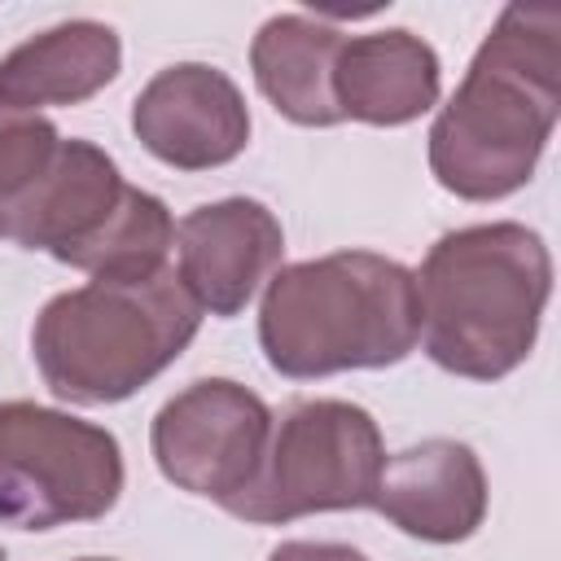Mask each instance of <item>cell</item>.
<instances>
[{
    "label": "cell",
    "instance_id": "15",
    "mask_svg": "<svg viewBox=\"0 0 561 561\" xmlns=\"http://www.w3.org/2000/svg\"><path fill=\"white\" fill-rule=\"evenodd\" d=\"M57 145L61 131L44 114H22L0 105V215L39 180Z\"/></svg>",
    "mask_w": 561,
    "mask_h": 561
},
{
    "label": "cell",
    "instance_id": "18",
    "mask_svg": "<svg viewBox=\"0 0 561 561\" xmlns=\"http://www.w3.org/2000/svg\"><path fill=\"white\" fill-rule=\"evenodd\" d=\"M0 237H4V215H0Z\"/></svg>",
    "mask_w": 561,
    "mask_h": 561
},
{
    "label": "cell",
    "instance_id": "17",
    "mask_svg": "<svg viewBox=\"0 0 561 561\" xmlns=\"http://www.w3.org/2000/svg\"><path fill=\"white\" fill-rule=\"evenodd\" d=\"M75 561H114V557H75Z\"/></svg>",
    "mask_w": 561,
    "mask_h": 561
},
{
    "label": "cell",
    "instance_id": "6",
    "mask_svg": "<svg viewBox=\"0 0 561 561\" xmlns=\"http://www.w3.org/2000/svg\"><path fill=\"white\" fill-rule=\"evenodd\" d=\"M386 469V438L351 399H298L272 416L254 482L228 504L254 526H285L311 513L373 508Z\"/></svg>",
    "mask_w": 561,
    "mask_h": 561
},
{
    "label": "cell",
    "instance_id": "19",
    "mask_svg": "<svg viewBox=\"0 0 561 561\" xmlns=\"http://www.w3.org/2000/svg\"><path fill=\"white\" fill-rule=\"evenodd\" d=\"M0 561H4V548H0Z\"/></svg>",
    "mask_w": 561,
    "mask_h": 561
},
{
    "label": "cell",
    "instance_id": "7",
    "mask_svg": "<svg viewBox=\"0 0 561 561\" xmlns=\"http://www.w3.org/2000/svg\"><path fill=\"white\" fill-rule=\"evenodd\" d=\"M118 438L61 408L0 403V526L57 530L105 517L123 495Z\"/></svg>",
    "mask_w": 561,
    "mask_h": 561
},
{
    "label": "cell",
    "instance_id": "11",
    "mask_svg": "<svg viewBox=\"0 0 561 561\" xmlns=\"http://www.w3.org/2000/svg\"><path fill=\"white\" fill-rule=\"evenodd\" d=\"M486 469L469 443L425 438L381 469L373 508L421 543H465L486 522Z\"/></svg>",
    "mask_w": 561,
    "mask_h": 561
},
{
    "label": "cell",
    "instance_id": "1",
    "mask_svg": "<svg viewBox=\"0 0 561 561\" xmlns=\"http://www.w3.org/2000/svg\"><path fill=\"white\" fill-rule=\"evenodd\" d=\"M561 114V9L504 4L430 123V175L465 202L530 184Z\"/></svg>",
    "mask_w": 561,
    "mask_h": 561
},
{
    "label": "cell",
    "instance_id": "8",
    "mask_svg": "<svg viewBox=\"0 0 561 561\" xmlns=\"http://www.w3.org/2000/svg\"><path fill=\"white\" fill-rule=\"evenodd\" d=\"M267 434L272 408L250 386L232 377H197L158 408L149 451L171 486L228 508L254 482Z\"/></svg>",
    "mask_w": 561,
    "mask_h": 561
},
{
    "label": "cell",
    "instance_id": "9",
    "mask_svg": "<svg viewBox=\"0 0 561 561\" xmlns=\"http://www.w3.org/2000/svg\"><path fill=\"white\" fill-rule=\"evenodd\" d=\"M131 131L175 171H215L245 153L250 105L219 66L175 61L136 92Z\"/></svg>",
    "mask_w": 561,
    "mask_h": 561
},
{
    "label": "cell",
    "instance_id": "13",
    "mask_svg": "<svg viewBox=\"0 0 561 561\" xmlns=\"http://www.w3.org/2000/svg\"><path fill=\"white\" fill-rule=\"evenodd\" d=\"M118 70V31L96 18H70L0 57V105L22 114H39L44 105H79L110 88Z\"/></svg>",
    "mask_w": 561,
    "mask_h": 561
},
{
    "label": "cell",
    "instance_id": "16",
    "mask_svg": "<svg viewBox=\"0 0 561 561\" xmlns=\"http://www.w3.org/2000/svg\"><path fill=\"white\" fill-rule=\"evenodd\" d=\"M267 561H368L351 543H329V539H285L267 552Z\"/></svg>",
    "mask_w": 561,
    "mask_h": 561
},
{
    "label": "cell",
    "instance_id": "10",
    "mask_svg": "<svg viewBox=\"0 0 561 561\" xmlns=\"http://www.w3.org/2000/svg\"><path fill=\"white\" fill-rule=\"evenodd\" d=\"M180 280L202 311L232 320L272 280L285 259L280 219L254 197H219L193 206L175 224Z\"/></svg>",
    "mask_w": 561,
    "mask_h": 561
},
{
    "label": "cell",
    "instance_id": "2",
    "mask_svg": "<svg viewBox=\"0 0 561 561\" xmlns=\"http://www.w3.org/2000/svg\"><path fill=\"white\" fill-rule=\"evenodd\" d=\"M416 276L425 355L469 381H500L535 351L552 298V254L517 219L443 232Z\"/></svg>",
    "mask_w": 561,
    "mask_h": 561
},
{
    "label": "cell",
    "instance_id": "5",
    "mask_svg": "<svg viewBox=\"0 0 561 561\" xmlns=\"http://www.w3.org/2000/svg\"><path fill=\"white\" fill-rule=\"evenodd\" d=\"M4 237L88 276H149L167 267L175 219L162 197L127 184L101 145L70 136L4 210Z\"/></svg>",
    "mask_w": 561,
    "mask_h": 561
},
{
    "label": "cell",
    "instance_id": "4",
    "mask_svg": "<svg viewBox=\"0 0 561 561\" xmlns=\"http://www.w3.org/2000/svg\"><path fill=\"white\" fill-rule=\"evenodd\" d=\"M202 329V307L175 267L149 276H92L53 294L31 324L44 386L75 408L123 403L167 373Z\"/></svg>",
    "mask_w": 561,
    "mask_h": 561
},
{
    "label": "cell",
    "instance_id": "12",
    "mask_svg": "<svg viewBox=\"0 0 561 561\" xmlns=\"http://www.w3.org/2000/svg\"><path fill=\"white\" fill-rule=\"evenodd\" d=\"M443 61L430 39L408 26L346 35L333 61V101L342 118L368 127H403L438 105Z\"/></svg>",
    "mask_w": 561,
    "mask_h": 561
},
{
    "label": "cell",
    "instance_id": "14",
    "mask_svg": "<svg viewBox=\"0 0 561 561\" xmlns=\"http://www.w3.org/2000/svg\"><path fill=\"white\" fill-rule=\"evenodd\" d=\"M342 31L311 13H272L250 39V70L272 110L298 127H333L342 110L333 101V61Z\"/></svg>",
    "mask_w": 561,
    "mask_h": 561
},
{
    "label": "cell",
    "instance_id": "3",
    "mask_svg": "<svg viewBox=\"0 0 561 561\" xmlns=\"http://www.w3.org/2000/svg\"><path fill=\"white\" fill-rule=\"evenodd\" d=\"M416 276L377 250H333L276 267L259 302L263 359L289 381L390 368L416 351Z\"/></svg>",
    "mask_w": 561,
    "mask_h": 561
}]
</instances>
